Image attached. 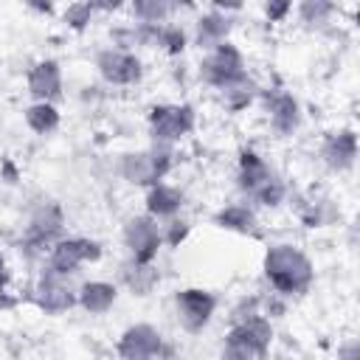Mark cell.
<instances>
[{"label": "cell", "mask_w": 360, "mask_h": 360, "mask_svg": "<svg viewBox=\"0 0 360 360\" xmlns=\"http://www.w3.org/2000/svg\"><path fill=\"white\" fill-rule=\"evenodd\" d=\"M93 6V11H101V14H110V11H118L124 6V0H87Z\"/></svg>", "instance_id": "34"}, {"label": "cell", "mask_w": 360, "mask_h": 360, "mask_svg": "<svg viewBox=\"0 0 360 360\" xmlns=\"http://www.w3.org/2000/svg\"><path fill=\"white\" fill-rule=\"evenodd\" d=\"M264 110H267L270 129H273L278 138H287V135H292V132L301 127V104H298L295 96H290V93H284V90L267 96Z\"/></svg>", "instance_id": "14"}, {"label": "cell", "mask_w": 360, "mask_h": 360, "mask_svg": "<svg viewBox=\"0 0 360 360\" xmlns=\"http://www.w3.org/2000/svg\"><path fill=\"white\" fill-rule=\"evenodd\" d=\"M174 0H129V11L138 22L160 25L174 14Z\"/></svg>", "instance_id": "23"}, {"label": "cell", "mask_w": 360, "mask_h": 360, "mask_svg": "<svg viewBox=\"0 0 360 360\" xmlns=\"http://www.w3.org/2000/svg\"><path fill=\"white\" fill-rule=\"evenodd\" d=\"M228 34H231V17H228L225 11L211 8L208 14H202V17L197 20V28H194V45L202 48V51H208V48L225 42Z\"/></svg>", "instance_id": "20"}, {"label": "cell", "mask_w": 360, "mask_h": 360, "mask_svg": "<svg viewBox=\"0 0 360 360\" xmlns=\"http://www.w3.org/2000/svg\"><path fill=\"white\" fill-rule=\"evenodd\" d=\"M245 3H248V0H211V6H214L217 11H225V14H233V11L245 8Z\"/></svg>", "instance_id": "33"}, {"label": "cell", "mask_w": 360, "mask_h": 360, "mask_svg": "<svg viewBox=\"0 0 360 360\" xmlns=\"http://www.w3.org/2000/svg\"><path fill=\"white\" fill-rule=\"evenodd\" d=\"M262 273H264L267 284L273 287V292L284 295V298L304 295L315 284L312 259L298 245H290V242H278V245H270L264 250Z\"/></svg>", "instance_id": "1"}, {"label": "cell", "mask_w": 360, "mask_h": 360, "mask_svg": "<svg viewBox=\"0 0 360 360\" xmlns=\"http://www.w3.org/2000/svg\"><path fill=\"white\" fill-rule=\"evenodd\" d=\"M292 3L295 0H264V17L270 22H281L287 20V14L292 11Z\"/></svg>", "instance_id": "30"}, {"label": "cell", "mask_w": 360, "mask_h": 360, "mask_svg": "<svg viewBox=\"0 0 360 360\" xmlns=\"http://www.w3.org/2000/svg\"><path fill=\"white\" fill-rule=\"evenodd\" d=\"M11 284V270H8V262L6 256L0 253V292H6V287Z\"/></svg>", "instance_id": "35"}, {"label": "cell", "mask_w": 360, "mask_h": 360, "mask_svg": "<svg viewBox=\"0 0 360 360\" xmlns=\"http://www.w3.org/2000/svg\"><path fill=\"white\" fill-rule=\"evenodd\" d=\"M186 45H188V37H186V31L180 25H174V22H160L158 25L155 48H160L169 56H180L186 51Z\"/></svg>", "instance_id": "26"}, {"label": "cell", "mask_w": 360, "mask_h": 360, "mask_svg": "<svg viewBox=\"0 0 360 360\" xmlns=\"http://www.w3.org/2000/svg\"><path fill=\"white\" fill-rule=\"evenodd\" d=\"M115 354L124 360H149L160 354H172L169 346H163V335L152 323H132L121 332L115 343Z\"/></svg>", "instance_id": "9"}, {"label": "cell", "mask_w": 360, "mask_h": 360, "mask_svg": "<svg viewBox=\"0 0 360 360\" xmlns=\"http://www.w3.org/2000/svg\"><path fill=\"white\" fill-rule=\"evenodd\" d=\"M270 343H273V323L264 312H256L250 318L231 323L222 354L233 360H253V357H264L270 352Z\"/></svg>", "instance_id": "3"}, {"label": "cell", "mask_w": 360, "mask_h": 360, "mask_svg": "<svg viewBox=\"0 0 360 360\" xmlns=\"http://www.w3.org/2000/svg\"><path fill=\"white\" fill-rule=\"evenodd\" d=\"M250 200L259 202V205H264V208H278V205L287 200V186L273 174L270 180H264V183L250 194Z\"/></svg>", "instance_id": "28"}, {"label": "cell", "mask_w": 360, "mask_h": 360, "mask_svg": "<svg viewBox=\"0 0 360 360\" xmlns=\"http://www.w3.org/2000/svg\"><path fill=\"white\" fill-rule=\"evenodd\" d=\"M62 68L56 59H39L25 73V90L34 101H53L62 96Z\"/></svg>", "instance_id": "13"}, {"label": "cell", "mask_w": 360, "mask_h": 360, "mask_svg": "<svg viewBox=\"0 0 360 360\" xmlns=\"http://www.w3.org/2000/svg\"><path fill=\"white\" fill-rule=\"evenodd\" d=\"M219 93H222V104H225L228 112H242L245 107L253 104V98H256V84L250 82V76H245V79H239L236 84H228V87L219 90Z\"/></svg>", "instance_id": "24"}, {"label": "cell", "mask_w": 360, "mask_h": 360, "mask_svg": "<svg viewBox=\"0 0 360 360\" xmlns=\"http://www.w3.org/2000/svg\"><path fill=\"white\" fill-rule=\"evenodd\" d=\"M62 231H65V211H62L59 202L48 200L31 214V219L25 225V233H22V242L31 250H48L62 236Z\"/></svg>", "instance_id": "12"}, {"label": "cell", "mask_w": 360, "mask_h": 360, "mask_svg": "<svg viewBox=\"0 0 360 360\" xmlns=\"http://www.w3.org/2000/svg\"><path fill=\"white\" fill-rule=\"evenodd\" d=\"M96 70L107 84H115V87L138 84L141 76H143L141 59L127 48H104V51H98L96 53Z\"/></svg>", "instance_id": "11"}, {"label": "cell", "mask_w": 360, "mask_h": 360, "mask_svg": "<svg viewBox=\"0 0 360 360\" xmlns=\"http://www.w3.org/2000/svg\"><path fill=\"white\" fill-rule=\"evenodd\" d=\"M217 312V295L202 287H183L174 292V315L183 332L200 335Z\"/></svg>", "instance_id": "7"}, {"label": "cell", "mask_w": 360, "mask_h": 360, "mask_svg": "<svg viewBox=\"0 0 360 360\" xmlns=\"http://www.w3.org/2000/svg\"><path fill=\"white\" fill-rule=\"evenodd\" d=\"M101 245L96 239L87 236H59L51 248H48V270L62 273V276H73L82 264H93L101 259Z\"/></svg>", "instance_id": "6"}, {"label": "cell", "mask_w": 360, "mask_h": 360, "mask_svg": "<svg viewBox=\"0 0 360 360\" xmlns=\"http://www.w3.org/2000/svg\"><path fill=\"white\" fill-rule=\"evenodd\" d=\"M188 231H191V225H188L186 219L169 217V219H166V225H160V233H163V245H169V248H180V245L186 242Z\"/></svg>", "instance_id": "29"}, {"label": "cell", "mask_w": 360, "mask_h": 360, "mask_svg": "<svg viewBox=\"0 0 360 360\" xmlns=\"http://www.w3.org/2000/svg\"><path fill=\"white\" fill-rule=\"evenodd\" d=\"M321 158L332 172L352 169L354 160H357V135H354V129H338V132L326 135V141L321 146Z\"/></svg>", "instance_id": "15"}, {"label": "cell", "mask_w": 360, "mask_h": 360, "mask_svg": "<svg viewBox=\"0 0 360 360\" xmlns=\"http://www.w3.org/2000/svg\"><path fill=\"white\" fill-rule=\"evenodd\" d=\"M245 76H248L245 53L231 39L208 48L200 59V79L214 90H225L228 84H236Z\"/></svg>", "instance_id": "4"}, {"label": "cell", "mask_w": 360, "mask_h": 360, "mask_svg": "<svg viewBox=\"0 0 360 360\" xmlns=\"http://www.w3.org/2000/svg\"><path fill=\"white\" fill-rule=\"evenodd\" d=\"M214 225L222 228V231H231V233H239V236H259L262 228H259V217L256 211L248 205V202H231V205H222L217 214H214Z\"/></svg>", "instance_id": "18"}, {"label": "cell", "mask_w": 360, "mask_h": 360, "mask_svg": "<svg viewBox=\"0 0 360 360\" xmlns=\"http://www.w3.org/2000/svg\"><path fill=\"white\" fill-rule=\"evenodd\" d=\"M276 172L270 169V163L259 155V152H253V149H242L239 152V163H236V186L250 197L264 180H270Z\"/></svg>", "instance_id": "19"}, {"label": "cell", "mask_w": 360, "mask_h": 360, "mask_svg": "<svg viewBox=\"0 0 360 360\" xmlns=\"http://www.w3.org/2000/svg\"><path fill=\"white\" fill-rule=\"evenodd\" d=\"M34 304L45 315H62L76 307V287L70 284V276L53 273L45 267V273L34 284Z\"/></svg>", "instance_id": "10"}, {"label": "cell", "mask_w": 360, "mask_h": 360, "mask_svg": "<svg viewBox=\"0 0 360 360\" xmlns=\"http://www.w3.org/2000/svg\"><path fill=\"white\" fill-rule=\"evenodd\" d=\"M256 312H262V298H256V295H245V298H239V304L233 307V312H231V318L233 321H242V318H250V315H256Z\"/></svg>", "instance_id": "31"}, {"label": "cell", "mask_w": 360, "mask_h": 360, "mask_svg": "<svg viewBox=\"0 0 360 360\" xmlns=\"http://www.w3.org/2000/svg\"><path fill=\"white\" fill-rule=\"evenodd\" d=\"M34 14H45V17H51L53 14V0H22Z\"/></svg>", "instance_id": "32"}, {"label": "cell", "mask_w": 360, "mask_h": 360, "mask_svg": "<svg viewBox=\"0 0 360 360\" xmlns=\"http://www.w3.org/2000/svg\"><path fill=\"white\" fill-rule=\"evenodd\" d=\"M183 202H186V194L172 186V183H152L146 186V197H143V205H146V214L155 217V219H169V217H177L183 211Z\"/></svg>", "instance_id": "16"}, {"label": "cell", "mask_w": 360, "mask_h": 360, "mask_svg": "<svg viewBox=\"0 0 360 360\" xmlns=\"http://www.w3.org/2000/svg\"><path fill=\"white\" fill-rule=\"evenodd\" d=\"M121 281L132 295H149L158 284H160V273L155 267V262H124L121 267Z\"/></svg>", "instance_id": "21"}, {"label": "cell", "mask_w": 360, "mask_h": 360, "mask_svg": "<svg viewBox=\"0 0 360 360\" xmlns=\"http://www.w3.org/2000/svg\"><path fill=\"white\" fill-rule=\"evenodd\" d=\"M298 3V20L307 28H321L335 14V0H295Z\"/></svg>", "instance_id": "25"}, {"label": "cell", "mask_w": 360, "mask_h": 360, "mask_svg": "<svg viewBox=\"0 0 360 360\" xmlns=\"http://www.w3.org/2000/svg\"><path fill=\"white\" fill-rule=\"evenodd\" d=\"M174 166V149L172 143H152L149 149L124 152L118 160V174L138 188H146L152 183H160Z\"/></svg>", "instance_id": "2"}, {"label": "cell", "mask_w": 360, "mask_h": 360, "mask_svg": "<svg viewBox=\"0 0 360 360\" xmlns=\"http://www.w3.org/2000/svg\"><path fill=\"white\" fill-rule=\"evenodd\" d=\"M22 118H25V127L37 135H51L62 124V112L53 101H31L22 110Z\"/></svg>", "instance_id": "22"}, {"label": "cell", "mask_w": 360, "mask_h": 360, "mask_svg": "<svg viewBox=\"0 0 360 360\" xmlns=\"http://www.w3.org/2000/svg\"><path fill=\"white\" fill-rule=\"evenodd\" d=\"M194 124H197V112L186 101L183 104H155L146 112L149 135L158 143H172L174 146L177 141H183L194 132Z\"/></svg>", "instance_id": "5"}, {"label": "cell", "mask_w": 360, "mask_h": 360, "mask_svg": "<svg viewBox=\"0 0 360 360\" xmlns=\"http://www.w3.org/2000/svg\"><path fill=\"white\" fill-rule=\"evenodd\" d=\"M118 301V287L112 281H84L76 287V304L87 312V315H107Z\"/></svg>", "instance_id": "17"}, {"label": "cell", "mask_w": 360, "mask_h": 360, "mask_svg": "<svg viewBox=\"0 0 360 360\" xmlns=\"http://www.w3.org/2000/svg\"><path fill=\"white\" fill-rule=\"evenodd\" d=\"M93 14H96V11H93V6H90L87 0H73V3H68V8L62 11V22H65L70 31L82 34V31L90 28Z\"/></svg>", "instance_id": "27"}, {"label": "cell", "mask_w": 360, "mask_h": 360, "mask_svg": "<svg viewBox=\"0 0 360 360\" xmlns=\"http://www.w3.org/2000/svg\"><path fill=\"white\" fill-rule=\"evenodd\" d=\"M121 239H124V248L129 253V259L135 262H155L160 248H163V233H160V225L155 217L149 214H135L124 222V231H121Z\"/></svg>", "instance_id": "8"}]
</instances>
